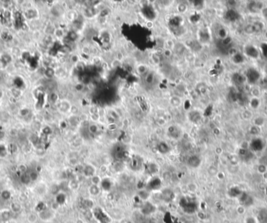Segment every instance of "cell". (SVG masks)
Listing matches in <instances>:
<instances>
[{
    "label": "cell",
    "instance_id": "6da1fadb",
    "mask_svg": "<svg viewBox=\"0 0 267 223\" xmlns=\"http://www.w3.org/2000/svg\"><path fill=\"white\" fill-rule=\"evenodd\" d=\"M180 204L186 213L191 214L196 211L197 205L193 201L188 200L187 198H182L180 200Z\"/></svg>",
    "mask_w": 267,
    "mask_h": 223
},
{
    "label": "cell",
    "instance_id": "7a4b0ae2",
    "mask_svg": "<svg viewBox=\"0 0 267 223\" xmlns=\"http://www.w3.org/2000/svg\"><path fill=\"white\" fill-rule=\"evenodd\" d=\"M93 215L95 218L97 219L100 223H110V219L107 216V215L104 212L101 208L96 207L94 210Z\"/></svg>",
    "mask_w": 267,
    "mask_h": 223
},
{
    "label": "cell",
    "instance_id": "3957f363",
    "mask_svg": "<svg viewBox=\"0 0 267 223\" xmlns=\"http://www.w3.org/2000/svg\"><path fill=\"white\" fill-rule=\"evenodd\" d=\"M259 73L258 72V70H256L255 69L251 68L249 69L247 72V75H246V78H247L248 81L250 84H255L258 81V80L259 79Z\"/></svg>",
    "mask_w": 267,
    "mask_h": 223
},
{
    "label": "cell",
    "instance_id": "277c9868",
    "mask_svg": "<svg viewBox=\"0 0 267 223\" xmlns=\"http://www.w3.org/2000/svg\"><path fill=\"white\" fill-rule=\"evenodd\" d=\"M245 53L246 56L251 59H257L259 56V52L256 47L251 44H248L245 47Z\"/></svg>",
    "mask_w": 267,
    "mask_h": 223
},
{
    "label": "cell",
    "instance_id": "5b68a950",
    "mask_svg": "<svg viewBox=\"0 0 267 223\" xmlns=\"http://www.w3.org/2000/svg\"><path fill=\"white\" fill-rule=\"evenodd\" d=\"M156 211V206L153 204L150 203V202H145V203L142 205V208H141V212L144 215H149L151 214L154 213Z\"/></svg>",
    "mask_w": 267,
    "mask_h": 223
},
{
    "label": "cell",
    "instance_id": "8992f818",
    "mask_svg": "<svg viewBox=\"0 0 267 223\" xmlns=\"http://www.w3.org/2000/svg\"><path fill=\"white\" fill-rule=\"evenodd\" d=\"M114 158H116V160H122L126 157V151L124 146L121 144L116 145L114 147Z\"/></svg>",
    "mask_w": 267,
    "mask_h": 223
},
{
    "label": "cell",
    "instance_id": "52a82bcc",
    "mask_svg": "<svg viewBox=\"0 0 267 223\" xmlns=\"http://www.w3.org/2000/svg\"><path fill=\"white\" fill-rule=\"evenodd\" d=\"M161 187V181L159 178H153L147 185L148 190H156Z\"/></svg>",
    "mask_w": 267,
    "mask_h": 223
},
{
    "label": "cell",
    "instance_id": "ba28073f",
    "mask_svg": "<svg viewBox=\"0 0 267 223\" xmlns=\"http://www.w3.org/2000/svg\"><path fill=\"white\" fill-rule=\"evenodd\" d=\"M161 197H162V199L164 201H166V202H170V201H172L174 198V193L170 189H165L162 192V194H161Z\"/></svg>",
    "mask_w": 267,
    "mask_h": 223
},
{
    "label": "cell",
    "instance_id": "9c48e42d",
    "mask_svg": "<svg viewBox=\"0 0 267 223\" xmlns=\"http://www.w3.org/2000/svg\"><path fill=\"white\" fill-rule=\"evenodd\" d=\"M200 159L198 158L196 155H193V156H191L188 160V165H190L191 167H193V168H196L198 165H200Z\"/></svg>",
    "mask_w": 267,
    "mask_h": 223
},
{
    "label": "cell",
    "instance_id": "30bf717a",
    "mask_svg": "<svg viewBox=\"0 0 267 223\" xmlns=\"http://www.w3.org/2000/svg\"><path fill=\"white\" fill-rule=\"evenodd\" d=\"M157 149L161 154H166L170 151V146L166 143L160 142L157 146Z\"/></svg>",
    "mask_w": 267,
    "mask_h": 223
},
{
    "label": "cell",
    "instance_id": "8fae6325",
    "mask_svg": "<svg viewBox=\"0 0 267 223\" xmlns=\"http://www.w3.org/2000/svg\"><path fill=\"white\" fill-rule=\"evenodd\" d=\"M169 134L171 137H173L174 139H177L178 137H180V131L177 127H170L168 129Z\"/></svg>",
    "mask_w": 267,
    "mask_h": 223
},
{
    "label": "cell",
    "instance_id": "7c38bea8",
    "mask_svg": "<svg viewBox=\"0 0 267 223\" xmlns=\"http://www.w3.org/2000/svg\"><path fill=\"white\" fill-rule=\"evenodd\" d=\"M83 173L86 176L92 177L95 176V169L91 165H86L83 169Z\"/></svg>",
    "mask_w": 267,
    "mask_h": 223
},
{
    "label": "cell",
    "instance_id": "4fadbf2b",
    "mask_svg": "<svg viewBox=\"0 0 267 223\" xmlns=\"http://www.w3.org/2000/svg\"><path fill=\"white\" fill-rule=\"evenodd\" d=\"M131 166L133 169L134 170H138V169L141 166V162H140L139 159H137V158H133L131 162Z\"/></svg>",
    "mask_w": 267,
    "mask_h": 223
},
{
    "label": "cell",
    "instance_id": "5bb4252c",
    "mask_svg": "<svg viewBox=\"0 0 267 223\" xmlns=\"http://www.w3.org/2000/svg\"><path fill=\"white\" fill-rule=\"evenodd\" d=\"M138 197H139L140 199L144 200V201H145L149 197V191L148 190H140L138 193Z\"/></svg>",
    "mask_w": 267,
    "mask_h": 223
},
{
    "label": "cell",
    "instance_id": "9a60e30c",
    "mask_svg": "<svg viewBox=\"0 0 267 223\" xmlns=\"http://www.w3.org/2000/svg\"><path fill=\"white\" fill-rule=\"evenodd\" d=\"M88 131L89 133H91V134H96L98 133V131H99V127L96 124H90L88 127Z\"/></svg>",
    "mask_w": 267,
    "mask_h": 223
},
{
    "label": "cell",
    "instance_id": "2e32d148",
    "mask_svg": "<svg viewBox=\"0 0 267 223\" xmlns=\"http://www.w3.org/2000/svg\"><path fill=\"white\" fill-rule=\"evenodd\" d=\"M102 187L105 190H109L111 188V182L108 179H105L102 181Z\"/></svg>",
    "mask_w": 267,
    "mask_h": 223
},
{
    "label": "cell",
    "instance_id": "e0dca14e",
    "mask_svg": "<svg viewBox=\"0 0 267 223\" xmlns=\"http://www.w3.org/2000/svg\"><path fill=\"white\" fill-rule=\"evenodd\" d=\"M89 192L91 195H94V196H96L100 192V190H99L98 185H92L91 186V187L89 188Z\"/></svg>",
    "mask_w": 267,
    "mask_h": 223
},
{
    "label": "cell",
    "instance_id": "ac0fdd59",
    "mask_svg": "<svg viewBox=\"0 0 267 223\" xmlns=\"http://www.w3.org/2000/svg\"><path fill=\"white\" fill-rule=\"evenodd\" d=\"M148 171L150 174H154L158 171V167L155 164H150L148 166Z\"/></svg>",
    "mask_w": 267,
    "mask_h": 223
},
{
    "label": "cell",
    "instance_id": "d6986e66",
    "mask_svg": "<svg viewBox=\"0 0 267 223\" xmlns=\"http://www.w3.org/2000/svg\"><path fill=\"white\" fill-rule=\"evenodd\" d=\"M37 219H38V217H37V215L35 214H30V215L27 216V221L30 223H34L37 221Z\"/></svg>",
    "mask_w": 267,
    "mask_h": 223
},
{
    "label": "cell",
    "instance_id": "ffe728a7",
    "mask_svg": "<svg viewBox=\"0 0 267 223\" xmlns=\"http://www.w3.org/2000/svg\"><path fill=\"white\" fill-rule=\"evenodd\" d=\"M21 180H22V182L24 183H28L30 181V176L27 173H23L22 176H21Z\"/></svg>",
    "mask_w": 267,
    "mask_h": 223
},
{
    "label": "cell",
    "instance_id": "44dd1931",
    "mask_svg": "<svg viewBox=\"0 0 267 223\" xmlns=\"http://www.w3.org/2000/svg\"><path fill=\"white\" fill-rule=\"evenodd\" d=\"M153 80H154L153 73H147V75H146L145 76L146 82L148 83V84H151V83H152Z\"/></svg>",
    "mask_w": 267,
    "mask_h": 223
},
{
    "label": "cell",
    "instance_id": "7402d4cb",
    "mask_svg": "<svg viewBox=\"0 0 267 223\" xmlns=\"http://www.w3.org/2000/svg\"><path fill=\"white\" fill-rule=\"evenodd\" d=\"M55 74V71L53 70L52 68H49L47 69L46 71H45V75H46L49 78H51V77H53Z\"/></svg>",
    "mask_w": 267,
    "mask_h": 223
},
{
    "label": "cell",
    "instance_id": "603a6c76",
    "mask_svg": "<svg viewBox=\"0 0 267 223\" xmlns=\"http://www.w3.org/2000/svg\"><path fill=\"white\" fill-rule=\"evenodd\" d=\"M91 181H92V183H93V185H98L100 182H101V179L99 178L98 176H92L91 178Z\"/></svg>",
    "mask_w": 267,
    "mask_h": 223
},
{
    "label": "cell",
    "instance_id": "cb8c5ba5",
    "mask_svg": "<svg viewBox=\"0 0 267 223\" xmlns=\"http://www.w3.org/2000/svg\"><path fill=\"white\" fill-rule=\"evenodd\" d=\"M84 205L85 206V207L89 208L93 206V202L91 200H84Z\"/></svg>",
    "mask_w": 267,
    "mask_h": 223
},
{
    "label": "cell",
    "instance_id": "d4e9b609",
    "mask_svg": "<svg viewBox=\"0 0 267 223\" xmlns=\"http://www.w3.org/2000/svg\"><path fill=\"white\" fill-rule=\"evenodd\" d=\"M261 51L264 56L267 58V44H261Z\"/></svg>",
    "mask_w": 267,
    "mask_h": 223
},
{
    "label": "cell",
    "instance_id": "484cf974",
    "mask_svg": "<svg viewBox=\"0 0 267 223\" xmlns=\"http://www.w3.org/2000/svg\"><path fill=\"white\" fill-rule=\"evenodd\" d=\"M171 103H172V104H174V106H177L180 104V100L178 99L177 97H174L172 101H171Z\"/></svg>",
    "mask_w": 267,
    "mask_h": 223
},
{
    "label": "cell",
    "instance_id": "4316f807",
    "mask_svg": "<svg viewBox=\"0 0 267 223\" xmlns=\"http://www.w3.org/2000/svg\"><path fill=\"white\" fill-rule=\"evenodd\" d=\"M177 9L180 13H184L187 10V6L184 4H179Z\"/></svg>",
    "mask_w": 267,
    "mask_h": 223
},
{
    "label": "cell",
    "instance_id": "83f0119b",
    "mask_svg": "<svg viewBox=\"0 0 267 223\" xmlns=\"http://www.w3.org/2000/svg\"><path fill=\"white\" fill-rule=\"evenodd\" d=\"M29 176H30V180L35 181L38 179V173H37L36 172H31V173H30Z\"/></svg>",
    "mask_w": 267,
    "mask_h": 223
},
{
    "label": "cell",
    "instance_id": "f1b7e54d",
    "mask_svg": "<svg viewBox=\"0 0 267 223\" xmlns=\"http://www.w3.org/2000/svg\"><path fill=\"white\" fill-rule=\"evenodd\" d=\"M20 208V207L18 204L14 203V204H11V209H12V211H13V212H16V211H18L19 209Z\"/></svg>",
    "mask_w": 267,
    "mask_h": 223
},
{
    "label": "cell",
    "instance_id": "f546056e",
    "mask_svg": "<svg viewBox=\"0 0 267 223\" xmlns=\"http://www.w3.org/2000/svg\"><path fill=\"white\" fill-rule=\"evenodd\" d=\"M68 38H69V39L70 41H75L76 40V38H77V35L76 33L72 31V32H70L69 35H68Z\"/></svg>",
    "mask_w": 267,
    "mask_h": 223
},
{
    "label": "cell",
    "instance_id": "4dcf8cb0",
    "mask_svg": "<svg viewBox=\"0 0 267 223\" xmlns=\"http://www.w3.org/2000/svg\"><path fill=\"white\" fill-rule=\"evenodd\" d=\"M141 223H156V221L152 219H148V218H145L141 221Z\"/></svg>",
    "mask_w": 267,
    "mask_h": 223
},
{
    "label": "cell",
    "instance_id": "1f68e13d",
    "mask_svg": "<svg viewBox=\"0 0 267 223\" xmlns=\"http://www.w3.org/2000/svg\"><path fill=\"white\" fill-rule=\"evenodd\" d=\"M138 72H139V73H146V72H147V70H146L145 66H139V68H138Z\"/></svg>",
    "mask_w": 267,
    "mask_h": 223
},
{
    "label": "cell",
    "instance_id": "d6a6232c",
    "mask_svg": "<svg viewBox=\"0 0 267 223\" xmlns=\"http://www.w3.org/2000/svg\"><path fill=\"white\" fill-rule=\"evenodd\" d=\"M91 119L94 121V122H96L99 119V115L98 113H94V114H91Z\"/></svg>",
    "mask_w": 267,
    "mask_h": 223
},
{
    "label": "cell",
    "instance_id": "836d02e7",
    "mask_svg": "<svg viewBox=\"0 0 267 223\" xmlns=\"http://www.w3.org/2000/svg\"><path fill=\"white\" fill-rule=\"evenodd\" d=\"M116 125L115 123H109V124L108 125V129L110 130H116Z\"/></svg>",
    "mask_w": 267,
    "mask_h": 223
},
{
    "label": "cell",
    "instance_id": "e575fe53",
    "mask_svg": "<svg viewBox=\"0 0 267 223\" xmlns=\"http://www.w3.org/2000/svg\"><path fill=\"white\" fill-rule=\"evenodd\" d=\"M164 55L167 57L170 56H171V51H170V49H169V48L168 49H166L165 52H164Z\"/></svg>",
    "mask_w": 267,
    "mask_h": 223
},
{
    "label": "cell",
    "instance_id": "d590c367",
    "mask_svg": "<svg viewBox=\"0 0 267 223\" xmlns=\"http://www.w3.org/2000/svg\"><path fill=\"white\" fill-rule=\"evenodd\" d=\"M1 96H2V93L0 92V98H1Z\"/></svg>",
    "mask_w": 267,
    "mask_h": 223
}]
</instances>
